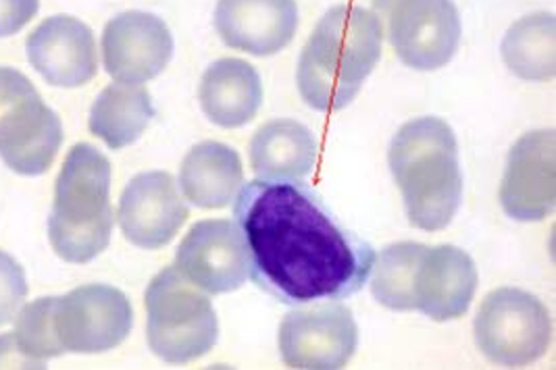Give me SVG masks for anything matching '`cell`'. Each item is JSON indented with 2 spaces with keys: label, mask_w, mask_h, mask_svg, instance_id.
I'll list each match as a JSON object with an SVG mask.
<instances>
[{
  "label": "cell",
  "mask_w": 556,
  "mask_h": 370,
  "mask_svg": "<svg viewBox=\"0 0 556 370\" xmlns=\"http://www.w3.org/2000/svg\"><path fill=\"white\" fill-rule=\"evenodd\" d=\"M254 283L288 306L338 302L369 281L376 252L301 181L254 179L233 204Z\"/></svg>",
  "instance_id": "obj_1"
},
{
  "label": "cell",
  "mask_w": 556,
  "mask_h": 370,
  "mask_svg": "<svg viewBox=\"0 0 556 370\" xmlns=\"http://www.w3.org/2000/svg\"><path fill=\"white\" fill-rule=\"evenodd\" d=\"M383 25L363 7L338 4L315 25L299 59L296 84L304 102L321 113L349 106L380 63Z\"/></svg>",
  "instance_id": "obj_2"
},
{
  "label": "cell",
  "mask_w": 556,
  "mask_h": 370,
  "mask_svg": "<svg viewBox=\"0 0 556 370\" xmlns=\"http://www.w3.org/2000/svg\"><path fill=\"white\" fill-rule=\"evenodd\" d=\"M413 227L440 231L455 219L463 200V175L453 127L438 117L403 125L388 152Z\"/></svg>",
  "instance_id": "obj_3"
},
{
  "label": "cell",
  "mask_w": 556,
  "mask_h": 370,
  "mask_svg": "<svg viewBox=\"0 0 556 370\" xmlns=\"http://www.w3.org/2000/svg\"><path fill=\"white\" fill-rule=\"evenodd\" d=\"M111 163L101 150L76 144L56 179L49 240L59 258L84 265L101 256L113 233Z\"/></svg>",
  "instance_id": "obj_4"
},
{
  "label": "cell",
  "mask_w": 556,
  "mask_h": 370,
  "mask_svg": "<svg viewBox=\"0 0 556 370\" xmlns=\"http://www.w3.org/2000/svg\"><path fill=\"white\" fill-rule=\"evenodd\" d=\"M147 342L154 356L169 365H186L208 354L219 337L211 299L176 267L159 272L144 296Z\"/></svg>",
  "instance_id": "obj_5"
},
{
  "label": "cell",
  "mask_w": 556,
  "mask_h": 370,
  "mask_svg": "<svg viewBox=\"0 0 556 370\" xmlns=\"http://www.w3.org/2000/svg\"><path fill=\"white\" fill-rule=\"evenodd\" d=\"M63 144V125L26 75L0 67V158L11 171L42 175Z\"/></svg>",
  "instance_id": "obj_6"
},
{
  "label": "cell",
  "mask_w": 556,
  "mask_h": 370,
  "mask_svg": "<svg viewBox=\"0 0 556 370\" xmlns=\"http://www.w3.org/2000/svg\"><path fill=\"white\" fill-rule=\"evenodd\" d=\"M481 354L501 367L517 369L540 360L553 342V319L535 296L501 288L483 297L476 317Z\"/></svg>",
  "instance_id": "obj_7"
},
{
  "label": "cell",
  "mask_w": 556,
  "mask_h": 370,
  "mask_svg": "<svg viewBox=\"0 0 556 370\" xmlns=\"http://www.w3.org/2000/svg\"><path fill=\"white\" fill-rule=\"evenodd\" d=\"M374 13L406 67L435 72L453 61L463 31L453 0H374Z\"/></svg>",
  "instance_id": "obj_8"
},
{
  "label": "cell",
  "mask_w": 556,
  "mask_h": 370,
  "mask_svg": "<svg viewBox=\"0 0 556 370\" xmlns=\"http://www.w3.org/2000/svg\"><path fill=\"white\" fill-rule=\"evenodd\" d=\"M134 324L131 304L111 285H84L52 297V329L61 352L101 354L119 346Z\"/></svg>",
  "instance_id": "obj_9"
},
{
  "label": "cell",
  "mask_w": 556,
  "mask_h": 370,
  "mask_svg": "<svg viewBox=\"0 0 556 370\" xmlns=\"http://www.w3.org/2000/svg\"><path fill=\"white\" fill-rule=\"evenodd\" d=\"M356 344L358 327L342 304L296 310L279 324V354L290 369H344Z\"/></svg>",
  "instance_id": "obj_10"
},
{
  "label": "cell",
  "mask_w": 556,
  "mask_h": 370,
  "mask_svg": "<svg viewBox=\"0 0 556 370\" xmlns=\"http://www.w3.org/2000/svg\"><path fill=\"white\" fill-rule=\"evenodd\" d=\"M501 204L515 221H542L555 213V129L530 131L508 152Z\"/></svg>",
  "instance_id": "obj_11"
},
{
  "label": "cell",
  "mask_w": 556,
  "mask_h": 370,
  "mask_svg": "<svg viewBox=\"0 0 556 370\" xmlns=\"http://www.w3.org/2000/svg\"><path fill=\"white\" fill-rule=\"evenodd\" d=\"M176 269L206 294H229L249 279L242 233L228 219L197 222L177 247Z\"/></svg>",
  "instance_id": "obj_12"
},
{
  "label": "cell",
  "mask_w": 556,
  "mask_h": 370,
  "mask_svg": "<svg viewBox=\"0 0 556 370\" xmlns=\"http://www.w3.org/2000/svg\"><path fill=\"white\" fill-rule=\"evenodd\" d=\"M478 279L473 258L460 247L421 244L410 275L413 310L431 321L460 319L478 292Z\"/></svg>",
  "instance_id": "obj_13"
},
{
  "label": "cell",
  "mask_w": 556,
  "mask_h": 370,
  "mask_svg": "<svg viewBox=\"0 0 556 370\" xmlns=\"http://www.w3.org/2000/svg\"><path fill=\"white\" fill-rule=\"evenodd\" d=\"M174 56L167 24L144 11H126L102 31V63L122 84H144L163 74Z\"/></svg>",
  "instance_id": "obj_14"
},
{
  "label": "cell",
  "mask_w": 556,
  "mask_h": 370,
  "mask_svg": "<svg viewBox=\"0 0 556 370\" xmlns=\"http://www.w3.org/2000/svg\"><path fill=\"white\" fill-rule=\"evenodd\" d=\"M117 221L129 244L159 250L167 246L188 221V206L172 175L149 171L136 175L127 183L119 200Z\"/></svg>",
  "instance_id": "obj_15"
},
{
  "label": "cell",
  "mask_w": 556,
  "mask_h": 370,
  "mask_svg": "<svg viewBox=\"0 0 556 370\" xmlns=\"http://www.w3.org/2000/svg\"><path fill=\"white\" fill-rule=\"evenodd\" d=\"M26 50L31 67L56 88H79L99 72L92 29L70 15L45 20L27 36Z\"/></svg>",
  "instance_id": "obj_16"
},
{
  "label": "cell",
  "mask_w": 556,
  "mask_h": 370,
  "mask_svg": "<svg viewBox=\"0 0 556 370\" xmlns=\"http://www.w3.org/2000/svg\"><path fill=\"white\" fill-rule=\"evenodd\" d=\"M215 29L229 49L271 56L292 42L299 7L296 0H219Z\"/></svg>",
  "instance_id": "obj_17"
},
{
  "label": "cell",
  "mask_w": 556,
  "mask_h": 370,
  "mask_svg": "<svg viewBox=\"0 0 556 370\" xmlns=\"http://www.w3.org/2000/svg\"><path fill=\"white\" fill-rule=\"evenodd\" d=\"M199 100L211 124L233 129L251 124L263 102V84L251 63L222 59L201 79Z\"/></svg>",
  "instance_id": "obj_18"
},
{
  "label": "cell",
  "mask_w": 556,
  "mask_h": 370,
  "mask_svg": "<svg viewBox=\"0 0 556 370\" xmlns=\"http://www.w3.org/2000/svg\"><path fill=\"white\" fill-rule=\"evenodd\" d=\"M249 156L261 179L303 181L315 169L317 140L301 122L276 119L256 129Z\"/></svg>",
  "instance_id": "obj_19"
},
{
  "label": "cell",
  "mask_w": 556,
  "mask_h": 370,
  "mask_svg": "<svg viewBox=\"0 0 556 370\" xmlns=\"http://www.w3.org/2000/svg\"><path fill=\"white\" fill-rule=\"evenodd\" d=\"M244 183L238 152L219 142H203L190 150L179 169V188L194 206L226 208Z\"/></svg>",
  "instance_id": "obj_20"
},
{
  "label": "cell",
  "mask_w": 556,
  "mask_h": 370,
  "mask_svg": "<svg viewBox=\"0 0 556 370\" xmlns=\"http://www.w3.org/2000/svg\"><path fill=\"white\" fill-rule=\"evenodd\" d=\"M154 109L142 84L115 81L106 86L90 111V131L113 150L134 144L151 124Z\"/></svg>",
  "instance_id": "obj_21"
},
{
  "label": "cell",
  "mask_w": 556,
  "mask_h": 370,
  "mask_svg": "<svg viewBox=\"0 0 556 370\" xmlns=\"http://www.w3.org/2000/svg\"><path fill=\"white\" fill-rule=\"evenodd\" d=\"M555 13H531L508 27L503 61L510 74L528 81H551L556 75Z\"/></svg>",
  "instance_id": "obj_22"
},
{
  "label": "cell",
  "mask_w": 556,
  "mask_h": 370,
  "mask_svg": "<svg viewBox=\"0 0 556 370\" xmlns=\"http://www.w3.org/2000/svg\"><path fill=\"white\" fill-rule=\"evenodd\" d=\"M419 247L421 244H415V242H401L381 252L380 260L374 265L376 275L371 281V292L381 306L396 312L413 310L410 275H413Z\"/></svg>",
  "instance_id": "obj_23"
},
{
  "label": "cell",
  "mask_w": 556,
  "mask_h": 370,
  "mask_svg": "<svg viewBox=\"0 0 556 370\" xmlns=\"http://www.w3.org/2000/svg\"><path fill=\"white\" fill-rule=\"evenodd\" d=\"M13 340L34 369H42L47 360L63 356L52 329V297L27 304L17 317Z\"/></svg>",
  "instance_id": "obj_24"
},
{
  "label": "cell",
  "mask_w": 556,
  "mask_h": 370,
  "mask_svg": "<svg viewBox=\"0 0 556 370\" xmlns=\"http://www.w3.org/2000/svg\"><path fill=\"white\" fill-rule=\"evenodd\" d=\"M26 296V272L13 256L0 250V327L17 317Z\"/></svg>",
  "instance_id": "obj_25"
},
{
  "label": "cell",
  "mask_w": 556,
  "mask_h": 370,
  "mask_svg": "<svg viewBox=\"0 0 556 370\" xmlns=\"http://www.w3.org/2000/svg\"><path fill=\"white\" fill-rule=\"evenodd\" d=\"M40 0H0V38L26 27L38 13Z\"/></svg>",
  "instance_id": "obj_26"
},
{
  "label": "cell",
  "mask_w": 556,
  "mask_h": 370,
  "mask_svg": "<svg viewBox=\"0 0 556 370\" xmlns=\"http://www.w3.org/2000/svg\"><path fill=\"white\" fill-rule=\"evenodd\" d=\"M0 367H20V369H34L31 362L26 360L15 344L13 335L0 337Z\"/></svg>",
  "instance_id": "obj_27"
}]
</instances>
